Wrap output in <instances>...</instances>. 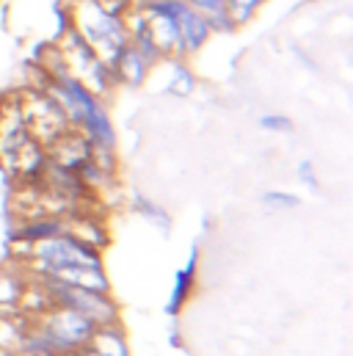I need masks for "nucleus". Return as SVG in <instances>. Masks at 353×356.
I'll use <instances>...</instances> for the list:
<instances>
[{
  "label": "nucleus",
  "mask_w": 353,
  "mask_h": 356,
  "mask_svg": "<svg viewBox=\"0 0 353 356\" xmlns=\"http://www.w3.org/2000/svg\"><path fill=\"white\" fill-rule=\"evenodd\" d=\"M47 94L61 105L69 127L75 133H81L88 144L99 152H113L116 149V127L113 119L102 102V97H97L88 89L81 78H75L67 64L64 56H58V67H47Z\"/></svg>",
  "instance_id": "f257e3e1"
},
{
  "label": "nucleus",
  "mask_w": 353,
  "mask_h": 356,
  "mask_svg": "<svg viewBox=\"0 0 353 356\" xmlns=\"http://www.w3.org/2000/svg\"><path fill=\"white\" fill-rule=\"evenodd\" d=\"M75 31L83 36V42L97 53V58L105 61L108 67H113V61L130 44L124 14L108 11L97 0H81L75 6Z\"/></svg>",
  "instance_id": "f03ea898"
},
{
  "label": "nucleus",
  "mask_w": 353,
  "mask_h": 356,
  "mask_svg": "<svg viewBox=\"0 0 353 356\" xmlns=\"http://www.w3.org/2000/svg\"><path fill=\"white\" fill-rule=\"evenodd\" d=\"M42 290H44V296H47L50 304L81 312L97 329L99 326L119 323V307H116V301H113L110 293L91 290V287H78V284H67V282H58V279H50V276H42Z\"/></svg>",
  "instance_id": "7ed1b4c3"
},
{
  "label": "nucleus",
  "mask_w": 353,
  "mask_h": 356,
  "mask_svg": "<svg viewBox=\"0 0 353 356\" xmlns=\"http://www.w3.org/2000/svg\"><path fill=\"white\" fill-rule=\"evenodd\" d=\"M31 266L39 276H53L56 270L69 266H91V268H102V254L99 249H94L91 243L81 241L78 235H72L69 229L50 238V241H42L31 249Z\"/></svg>",
  "instance_id": "20e7f679"
},
{
  "label": "nucleus",
  "mask_w": 353,
  "mask_h": 356,
  "mask_svg": "<svg viewBox=\"0 0 353 356\" xmlns=\"http://www.w3.org/2000/svg\"><path fill=\"white\" fill-rule=\"evenodd\" d=\"M33 326H39L47 334V340L53 343V348L58 354H78V351H83L91 343L94 332H97V326L88 318H83L81 312L67 309V307H56V304L42 309L33 318Z\"/></svg>",
  "instance_id": "39448f33"
},
{
  "label": "nucleus",
  "mask_w": 353,
  "mask_h": 356,
  "mask_svg": "<svg viewBox=\"0 0 353 356\" xmlns=\"http://www.w3.org/2000/svg\"><path fill=\"white\" fill-rule=\"evenodd\" d=\"M176 28H179V42H182V53H185V58L193 56V53H199V50L210 42V36H213L210 22H207L199 11H193L190 6H185V8L179 11V17H176Z\"/></svg>",
  "instance_id": "423d86ee"
},
{
  "label": "nucleus",
  "mask_w": 353,
  "mask_h": 356,
  "mask_svg": "<svg viewBox=\"0 0 353 356\" xmlns=\"http://www.w3.org/2000/svg\"><path fill=\"white\" fill-rule=\"evenodd\" d=\"M113 78H116V83H124V86H144L147 83V78H149V72L155 70L133 44H127L124 50H122V56L113 61Z\"/></svg>",
  "instance_id": "0eeeda50"
},
{
  "label": "nucleus",
  "mask_w": 353,
  "mask_h": 356,
  "mask_svg": "<svg viewBox=\"0 0 353 356\" xmlns=\"http://www.w3.org/2000/svg\"><path fill=\"white\" fill-rule=\"evenodd\" d=\"M88 356H130L127 348V337L122 332L119 323L113 326H99L91 337V343L86 346Z\"/></svg>",
  "instance_id": "6e6552de"
},
{
  "label": "nucleus",
  "mask_w": 353,
  "mask_h": 356,
  "mask_svg": "<svg viewBox=\"0 0 353 356\" xmlns=\"http://www.w3.org/2000/svg\"><path fill=\"white\" fill-rule=\"evenodd\" d=\"M67 229H69V224L64 218H58V216H36V218H28L19 227V235L17 238L25 241V243H31V246H36L42 241H50V238L67 232Z\"/></svg>",
  "instance_id": "1a4fd4ad"
},
{
  "label": "nucleus",
  "mask_w": 353,
  "mask_h": 356,
  "mask_svg": "<svg viewBox=\"0 0 353 356\" xmlns=\"http://www.w3.org/2000/svg\"><path fill=\"white\" fill-rule=\"evenodd\" d=\"M193 287H196V254H190L188 266L176 270L174 284H172V298H169V304H166V312H169V315L182 312V307L188 304Z\"/></svg>",
  "instance_id": "9d476101"
},
{
  "label": "nucleus",
  "mask_w": 353,
  "mask_h": 356,
  "mask_svg": "<svg viewBox=\"0 0 353 356\" xmlns=\"http://www.w3.org/2000/svg\"><path fill=\"white\" fill-rule=\"evenodd\" d=\"M193 11H199L207 22H210V31L213 33H232L238 31L227 14V3L224 0H185Z\"/></svg>",
  "instance_id": "9b49d317"
},
{
  "label": "nucleus",
  "mask_w": 353,
  "mask_h": 356,
  "mask_svg": "<svg viewBox=\"0 0 353 356\" xmlns=\"http://www.w3.org/2000/svg\"><path fill=\"white\" fill-rule=\"evenodd\" d=\"M224 3H227V14H229L232 25L240 28V25H246V22H252L257 17V11L268 0H224Z\"/></svg>",
  "instance_id": "f8f14e48"
},
{
  "label": "nucleus",
  "mask_w": 353,
  "mask_h": 356,
  "mask_svg": "<svg viewBox=\"0 0 353 356\" xmlns=\"http://www.w3.org/2000/svg\"><path fill=\"white\" fill-rule=\"evenodd\" d=\"M172 61V81L166 83V91L169 94H174V97H188L190 91L196 89V81H193V75H190V70L179 61V58H169Z\"/></svg>",
  "instance_id": "ddd939ff"
},
{
  "label": "nucleus",
  "mask_w": 353,
  "mask_h": 356,
  "mask_svg": "<svg viewBox=\"0 0 353 356\" xmlns=\"http://www.w3.org/2000/svg\"><path fill=\"white\" fill-rule=\"evenodd\" d=\"M263 202L268 210H295V207L301 204L298 196L284 193V191H268V193L263 196Z\"/></svg>",
  "instance_id": "4468645a"
},
{
  "label": "nucleus",
  "mask_w": 353,
  "mask_h": 356,
  "mask_svg": "<svg viewBox=\"0 0 353 356\" xmlns=\"http://www.w3.org/2000/svg\"><path fill=\"white\" fill-rule=\"evenodd\" d=\"M260 127L268 133H293L295 130L293 119L284 113H265V116H260Z\"/></svg>",
  "instance_id": "2eb2a0df"
},
{
  "label": "nucleus",
  "mask_w": 353,
  "mask_h": 356,
  "mask_svg": "<svg viewBox=\"0 0 353 356\" xmlns=\"http://www.w3.org/2000/svg\"><path fill=\"white\" fill-rule=\"evenodd\" d=\"M295 175H298V179H301L306 188H312V191H318V188H320V179H318V172H315L312 161H301Z\"/></svg>",
  "instance_id": "dca6fc26"
}]
</instances>
